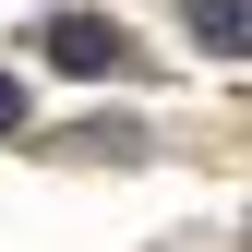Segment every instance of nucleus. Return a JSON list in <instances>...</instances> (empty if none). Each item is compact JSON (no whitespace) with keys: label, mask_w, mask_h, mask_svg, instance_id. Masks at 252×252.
<instances>
[{"label":"nucleus","mask_w":252,"mask_h":252,"mask_svg":"<svg viewBox=\"0 0 252 252\" xmlns=\"http://www.w3.org/2000/svg\"><path fill=\"white\" fill-rule=\"evenodd\" d=\"M48 60H60V72H132L120 24H96V12H60V24H48Z\"/></svg>","instance_id":"f257e3e1"},{"label":"nucleus","mask_w":252,"mask_h":252,"mask_svg":"<svg viewBox=\"0 0 252 252\" xmlns=\"http://www.w3.org/2000/svg\"><path fill=\"white\" fill-rule=\"evenodd\" d=\"M192 48H216V60H252V0H192Z\"/></svg>","instance_id":"f03ea898"},{"label":"nucleus","mask_w":252,"mask_h":252,"mask_svg":"<svg viewBox=\"0 0 252 252\" xmlns=\"http://www.w3.org/2000/svg\"><path fill=\"white\" fill-rule=\"evenodd\" d=\"M12 120H24V84H12V72H0V132H12Z\"/></svg>","instance_id":"7ed1b4c3"}]
</instances>
